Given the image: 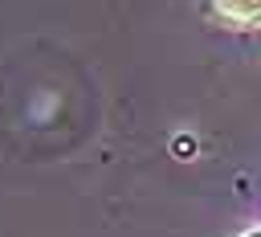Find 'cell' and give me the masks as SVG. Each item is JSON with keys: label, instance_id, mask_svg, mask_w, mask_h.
<instances>
[{"label": "cell", "instance_id": "cell-1", "mask_svg": "<svg viewBox=\"0 0 261 237\" xmlns=\"http://www.w3.org/2000/svg\"><path fill=\"white\" fill-rule=\"evenodd\" d=\"M212 12L232 20V25H257L261 20V4H212Z\"/></svg>", "mask_w": 261, "mask_h": 237}, {"label": "cell", "instance_id": "cell-2", "mask_svg": "<svg viewBox=\"0 0 261 237\" xmlns=\"http://www.w3.org/2000/svg\"><path fill=\"white\" fill-rule=\"evenodd\" d=\"M253 237H261V233H253Z\"/></svg>", "mask_w": 261, "mask_h": 237}]
</instances>
